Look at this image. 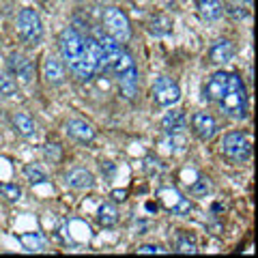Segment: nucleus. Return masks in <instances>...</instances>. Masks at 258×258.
Returning a JSON list of instances; mask_svg holds the SVG:
<instances>
[{
    "label": "nucleus",
    "mask_w": 258,
    "mask_h": 258,
    "mask_svg": "<svg viewBox=\"0 0 258 258\" xmlns=\"http://www.w3.org/2000/svg\"><path fill=\"white\" fill-rule=\"evenodd\" d=\"M220 108L232 118H243L247 114V91L237 74H228V88L220 101Z\"/></svg>",
    "instance_id": "obj_1"
},
{
    "label": "nucleus",
    "mask_w": 258,
    "mask_h": 258,
    "mask_svg": "<svg viewBox=\"0 0 258 258\" xmlns=\"http://www.w3.org/2000/svg\"><path fill=\"white\" fill-rule=\"evenodd\" d=\"M18 32L22 37V41L30 45V47H37L43 39V22L39 18V13L35 9H22L18 13Z\"/></svg>",
    "instance_id": "obj_2"
},
{
    "label": "nucleus",
    "mask_w": 258,
    "mask_h": 258,
    "mask_svg": "<svg viewBox=\"0 0 258 258\" xmlns=\"http://www.w3.org/2000/svg\"><path fill=\"white\" fill-rule=\"evenodd\" d=\"M222 153L235 164H243L252 157V142L243 132H230L222 140Z\"/></svg>",
    "instance_id": "obj_3"
},
{
    "label": "nucleus",
    "mask_w": 258,
    "mask_h": 258,
    "mask_svg": "<svg viewBox=\"0 0 258 258\" xmlns=\"http://www.w3.org/2000/svg\"><path fill=\"white\" fill-rule=\"evenodd\" d=\"M103 26H106V32L114 39L116 43H127L132 39V26H129V18L116 9V7H108L103 11Z\"/></svg>",
    "instance_id": "obj_4"
},
{
    "label": "nucleus",
    "mask_w": 258,
    "mask_h": 258,
    "mask_svg": "<svg viewBox=\"0 0 258 258\" xmlns=\"http://www.w3.org/2000/svg\"><path fill=\"white\" fill-rule=\"evenodd\" d=\"M181 99V88L172 78L161 76L153 84V101L161 108H170Z\"/></svg>",
    "instance_id": "obj_5"
},
{
    "label": "nucleus",
    "mask_w": 258,
    "mask_h": 258,
    "mask_svg": "<svg viewBox=\"0 0 258 258\" xmlns=\"http://www.w3.org/2000/svg\"><path fill=\"white\" fill-rule=\"evenodd\" d=\"M82 45H84V37L74 26H67L58 35V50L64 62H71L74 58H78V54L82 52Z\"/></svg>",
    "instance_id": "obj_6"
},
{
    "label": "nucleus",
    "mask_w": 258,
    "mask_h": 258,
    "mask_svg": "<svg viewBox=\"0 0 258 258\" xmlns=\"http://www.w3.org/2000/svg\"><path fill=\"white\" fill-rule=\"evenodd\" d=\"M159 200L168 211H172L174 215H187L191 211V203L187 198H183L174 187H164L159 189Z\"/></svg>",
    "instance_id": "obj_7"
},
{
    "label": "nucleus",
    "mask_w": 258,
    "mask_h": 258,
    "mask_svg": "<svg viewBox=\"0 0 258 258\" xmlns=\"http://www.w3.org/2000/svg\"><path fill=\"white\" fill-rule=\"evenodd\" d=\"M191 129L200 140H211L217 134V120L209 112H196L191 116Z\"/></svg>",
    "instance_id": "obj_8"
},
{
    "label": "nucleus",
    "mask_w": 258,
    "mask_h": 258,
    "mask_svg": "<svg viewBox=\"0 0 258 258\" xmlns=\"http://www.w3.org/2000/svg\"><path fill=\"white\" fill-rule=\"evenodd\" d=\"M9 69H11V74L18 76V80L24 84H30L32 78H35V67H32V62L24 54H11L9 56Z\"/></svg>",
    "instance_id": "obj_9"
},
{
    "label": "nucleus",
    "mask_w": 258,
    "mask_h": 258,
    "mask_svg": "<svg viewBox=\"0 0 258 258\" xmlns=\"http://www.w3.org/2000/svg\"><path fill=\"white\" fill-rule=\"evenodd\" d=\"M226 88H228V71H217L209 78V82L205 84V99L207 101H220Z\"/></svg>",
    "instance_id": "obj_10"
},
{
    "label": "nucleus",
    "mask_w": 258,
    "mask_h": 258,
    "mask_svg": "<svg viewBox=\"0 0 258 258\" xmlns=\"http://www.w3.org/2000/svg\"><path fill=\"white\" fill-rule=\"evenodd\" d=\"M67 134L71 136L74 140L82 142V144H88L95 140V127L86 120H80V118H71L67 123Z\"/></svg>",
    "instance_id": "obj_11"
},
{
    "label": "nucleus",
    "mask_w": 258,
    "mask_h": 258,
    "mask_svg": "<svg viewBox=\"0 0 258 258\" xmlns=\"http://www.w3.org/2000/svg\"><path fill=\"white\" fill-rule=\"evenodd\" d=\"M106 62H108V71H112L114 76H120L123 71L136 67V64H134V56L129 54L123 45H120L114 54H110Z\"/></svg>",
    "instance_id": "obj_12"
},
{
    "label": "nucleus",
    "mask_w": 258,
    "mask_h": 258,
    "mask_svg": "<svg viewBox=\"0 0 258 258\" xmlns=\"http://www.w3.org/2000/svg\"><path fill=\"white\" fill-rule=\"evenodd\" d=\"M43 76L50 84H62L64 82V62L58 58V56L50 54L43 62Z\"/></svg>",
    "instance_id": "obj_13"
},
{
    "label": "nucleus",
    "mask_w": 258,
    "mask_h": 258,
    "mask_svg": "<svg viewBox=\"0 0 258 258\" xmlns=\"http://www.w3.org/2000/svg\"><path fill=\"white\" fill-rule=\"evenodd\" d=\"M232 56H235V43L228 41V39L215 41L211 45V50H209V58L215 64H226L228 60H232Z\"/></svg>",
    "instance_id": "obj_14"
},
{
    "label": "nucleus",
    "mask_w": 258,
    "mask_h": 258,
    "mask_svg": "<svg viewBox=\"0 0 258 258\" xmlns=\"http://www.w3.org/2000/svg\"><path fill=\"white\" fill-rule=\"evenodd\" d=\"M64 181H67V185L71 189L84 191V189H91L95 185V176H93V172L84 170V168H74V170L64 176Z\"/></svg>",
    "instance_id": "obj_15"
},
{
    "label": "nucleus",
    "mask_w": 258,
    "mask_h": 258,
    "mask_svg": "<svg viewBox=\"0 0 258 258\" xmlns=\"http://www.w3.org/2000/svg\"><path fill=\"white\" fill-rule=\"evenodd\" d=\"M118 78V86H120V93H123L127 99H134L136 95H138V69L132 67L123 71Z\"/></svg>",
    "instance_id": "obj_16"
},
{
    "label": "nucleus",
    "mask_w": 258,
    "mask_h": 258,
    "mask_svg": "<svg viewBox=\"0 0 258 258\" xmlns=\"http://www.w3.org/2000/svg\"><path fill=\"white\" fill-rule=\"evenodd\" d=\"M161 127L168 134H181L185 127H187V116H185L183 110H172L161 118Z\"/></svg>",
    "instance_id": "obj_17"
},
{
    "label": "nucleus",
    "mask_w": 258,
    "mask_h": 258,
    "mask_svg": "<svg viewBox=\"0 0 258 258\" xmlns=\"http://www.w3.org/2000/svg\"><path fill=\"white\" fill-rule=\"evenodd\" d=\"M13 127H15V132H18L20 136H24V138H32L35 132H37L35 120H32L26 112H18V114H13Z\"/></svg>",
    "instance_id": "obj_18"
},
{
    "label": "nucleus",
    "mask_w": 258,
    "mask_h": 258,
    "mask_svg": "<svg viewBox=\"0 0 258 258\" xmlns=\"http://www.w3.org/2000/svg\"><path fill=\"white\" fill-rule=\"evenodd\" d=\"M198 9H200V15H203L207 22H215L224 15V5L220 0H200Z\"/></svg>",
    "instance_id": "obj_19"
},
{
    "label": "nucleus",
    "mask_w": 258,
    "mask_h": 258,
    "mask_svg": "<svg viewBox=\"0 0 258 258\" xmlns=\"http://www.w3.org/2000/svg\"><path fill=\"white\" fill-rule=\"evenodd\" d=\"M97 222H99L101 228H112L118 222V211L112 203H103L97 209Z\"/></svg>",
    "instance_id": "obj_20"
},
{
    "label": "nucleus",
    "mask_w": 258,
    "mask_h": 258,
    "mask_svg": "<svg viewBox=\"0 0 258 258\" xmlns=\"http://www.w3.org/2000/svg\"><path fill=\"white\" fill-rule=\"evenodd\" d=\"M170 28H172V20L168 18V15H155V18L151 20V24H149V30H151L155 37L168 35V32H170Z\"/></svg>",
    "instance_id": "obj_21"
},
{
    "label": "nucleus",
    "mask_w": 258,
    "mask_h": 258,
    "mask_svg": "<svg viewBox=\"0 0 258 258\" xmlns=\"http://www.w3.org/2000/svg\"><path fill=\"white\" fill-rule=\"evenodd\" d=\"M18 93V82L11 78V74L0 71V95L3 97H13Z\"/></svg>",
    "instance_id": "obj_22"
},
{
    "label": "nucleus",
    "mask_w": 258,
    "mask_h": 258,
    "mask_svg": "<svg viewBox=\"0 0 258 258\" xmlns=\"http://www.w3.org/2000/svg\"><path fill=\"white\" fill-rule=\"evenodd\" d=\"M24 176L32 183V185H41L47 181V174L39 168L37 164H28V166H24Z\"/></svg>",
    "instance_id": "obj_23"
},
{
    "label": "nucleus",
    "mask_w": 258,
    "mask_h": 258,
    "mask_svg": "<svg viewBox=\"0 0 258 258\" xmlns=\"http://www.w3.org/2000/svg\"><path fill=\"white\" fill-rule=\"evenodd\" d=\"M209 191H211V183H209V179H205V176H200V179H196L189 185V194L191 196H196V198L207 196Z\"/></svg>",
    "instance_id": "obj_24"
},
{
    "label": "nucleus",
    "mask_w": 258,
    "mask_h": 258,
    "mask_svg": "<svg viewBox=\"0 0 258 258\" xmlns=\"http://www.w3.org/2000/svg\"><path fill=\"white\" fill-rule=\"evenodd\" d=\"M24 249H28V252H39V249L43 247V239L39 235H30V232H26V235L20 237Z\"/></svg>",
    "instance_id": "obj_25"
},
{
    "label": "nucleus",
    "mask_w": 258,
    "mask_h": 258,
    "mask_svg": "<svg viewBox=\"0 0 258 258\" xmlns=\"http://www.w3.org/2000/svg\"><path fill=\"white\" fill-rule=\"evenodd\" d=\"M176 252H179V254H196L198 245H196V241H194V239L181 235L179 239H176Z\"/></svg>",
    "instance_id": "obj_26"
},
{
    "label": "nucleus",
    "mask_w": 258,
    "mask_h": 258,
    "mask_svg": "<svg viewBox=\"0 0 258 258\" xmlns=\"http://www.w3.org/2000/svg\"><path fill=\"white\" fill-rule=\"evenodd\" d=\"M0 194H3L7 200H11V203H15V200L22 198V189L18 187V185H13V183H0Z\"/></svg>",
    "instance_id": "obj_27"
},
{
    "label": "nucleus",
    "mask_w": 258,
    "mask_h": 258,
    "mask_svg": "<svg viewBox=\"0 0 258 258\" xmlns=\"http://www.w3.org/2000/svg\"><path fill=\"white\" fill-rule=\"evenodd\" d=\"M43 153H45V157L50 159V161H60V155H62L58 144H45V151Z\"/></svg>",
    "instance_id": "obj_28"
},
{
    "label": "nucleus",
    "mask_w": 258,
    "mask_h": 258,
    "mask_svg": "<svg viewBox=\"0 0 258 258\" xmlns=\"http://www.w3.org/2000/svg\"><path fill=\"white\" fill-rule=\"evenodd\" d=\"M166 249L164 247H159V245H140L138 247V254H164Z\"/></svg>",
    "instance_id": "obj_29"
},
{
    "label": "nucleus",
    "mask_w": 258,
    "mask_h": 258,
    "mask_svg": "<svg viewBox=\"0 0 258 258\" xmlns=\"http://www.w3.org/2000/svg\"><path fill=\"white\" fill-rule=\"evenodd\" d=\"M112 196H114L116 200H125V196H127V191H125V189H116V191H112Z\"/></svg>",
    "instance_id": "obj_30"
},
{
    "label": "nucleus",
    "mask_w": 258,
    "mask_h": 258,
    "mask_svg": "<svg viewBox=\"0 0 258 258\" xmlns=\"http://www.w3.org/2000/svg\"><path fill=\"white\" fill-rule=\"evenodd\" d=\"M247 3H252V0H247Z\"/></svg>",
    "instance_id": "obj_31"
}]
</instances>
